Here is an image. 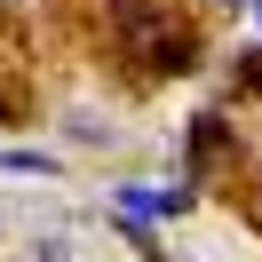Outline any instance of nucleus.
<instances>
[{
    "mask_svg": "<svg viewBox=\"0 0 262 262\" xmlns=\"http://www.w3.org/2000/svg\"><path fill=\"white\" fill-rule=\"evenodd\" d=\"M0 175H56L48 151H0Z\"/></svg>",
    "mask_w": 262,
    "mask_h": 262,
    "instance_id": "f257e3e1",
    "label": "nucleus"
}]
</instances>
